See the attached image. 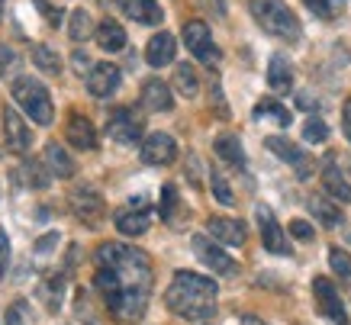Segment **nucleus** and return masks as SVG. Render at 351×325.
<instances>
[{
  "mask_svg": "<svg viewBox=\"0 0 351 325\" xmlns=\"http://www.w3.org/2000/svg\"><path fill=\"white\" fill-rule=\"evenodd\" d=\"M94 283L113 319L138 322L152 296V264L145 252H138L132 245L107 241L97 248Z\"/></svg>",
  "mask_w": 351,
  "mask_h": 325,
  "instance_id": "obj_1",
  "label": "nucleus"
},
{
  "mask_svg": "<svg viewBox=\"0 0 351 325\" xmlns=\"http://www.w3.org/2000/svg\"><path fill=\"white\" fill-rule=\"evenodd\" d=\"M216 293H219L216 280L193 271H178L165 290V306L181 319L200 322V319H210L216 313Z\"/></svg>",
  "mask_w": 351,
  "mask_h": 325,
  "instance_id": "obj_2",
  "label": "nucleus"
},
{
  "mask_svg": "<svg viewBox=\"0 0 351 325\" xmlns=\"http://www.w3.org/2000/svg\"><path fill=\"white\" fill-rule=\"evenodd\" d=\"M252 16L267 36H274L280 43H297L303 36V26H300L297 13L290 10L284 0H252Z\"/></svg>",
  "mask_w": 351,
  "mask_h": 325,
  "instance_id": "obj_3",
  "label": "nucleus"
},
{
  "mask_svg": "<svg viewBox=\"0 0 351 325\" xmlns=\"http://www.w3.org/2000/svg\"><path fill=\"white\" fill-rule=\"evenodd\" d=\"M13 100L29 113L32 123H39V126H49L55 119V110H52V94H49V87L43 81H36L29 74H23L13 81Z\"/></svg>",
  "mask_w": 351,
  "mask_h": 325,
  "instance_id": "obj_4",
  "label": "nucleus"
},
{
  "mask_svg": "<svg viewBox=\"0 0 351 325\" xmlns=\"http://www.w3.org/2000/svg\"><path fill=\"white\" fill-rule=\"evenodd\" d=\"M184 45L191 49V55L197 58V62H203L206 68H216L219 64V49H216L213 36H210V26L203 20H191L187 26H184Z\"/></svg>",
  "mask_w": 351,
  "mask_h": 325,
  "instance_id": "obj_5",
  "label": "nucleus"
},
{
  "mask_svg": "<svg viewBox=\"0 0 351 325\" xmlns=\"http://www.w3.org/2000/svg\"><path fill=\"white\" fill-rule=\"evenodd\" d=\"M71 210L84 226H100L104 213H107V203L100 197V190L90 187V184H77L71 190Z\"/></svg>",
  "mask_w": 351,
  "mask_h": 325,
  "instance_id": "obj_6",
  "label": "nucleus"
},
{
  "mask_svg": "<svg viewBox=\"0 0 351 325\" xmlns=\"http://www.w3.org/2000/svg\"><path fill=\"white\" fill-rule=\"evenodd\" d=\"M142 129H145L142 113L132 110V106H119V110H113L110 119H107V136L117 139V142H123V145L138 142V139H142Z\"/></svg>",
  "mask_w": 351,
  "mask_h": 325,
  "instance_id": "obj_7",
  "label": "nucleus"
},
{
  "mask_svg": "<svg viewBox=\"0 0 351 325\" xmlns=\"http://www.w3.org/2000/svg\"><path fill=\"white\" fill-rule=\"evenodd\" d=\"M313 296H316V309H319L326 319H332L335 325H348V313H345V303H341L339 290L329 277H313Z\"/></svg>",
  "mask_w": 351,
  "mask_h": 325,
  "instance_id": "obj_8",
  "label": "nucleus"
},
{
  "mask_svg": "<svg viewBox=\"0 0 351 325\" xmlns=\"http://www.w3.org/2000/svg\"><path fill=\"white\" fill-rule=\"evenodd\" d=\"M0 123H3V139H7V145H10V152H16V155H26L32 145V132L29 126L23 123V116L13 110L10 104L0 110Z\"/></svg>",
  "mask_w": 351,
  "mask_h": 325,
  "instance_id": "obj_9",
  "label": "nucleus"
},
{
  "mask_svg": "<svg viewBox=\"0 0 351 325\" xmlns=\"http://www.w3.org/2000/svg\"><path fill=\"white\" fill-rule=\"evenodd\" d=\"M258 216V229H261V241H265V248L271 254H290V245H287V235L280 229V222L274 219V213L267 210L265 203L255 210Z\"/></svg>",
  "mask_w": 351,
  "mask_h": 325,
  "instance_id": "obj_10",
  "label": "nucleus"
},
{
  "mask_svg": "<svg viewBox=\"0 0 351 325\" xmlns=\"http://www.w3.org/2000/svg\"><path fill=\"white\" fill-rule=\"evenodd\" d=\"M174 158H178V142H174L168 132H152V136L142 142V161H145V165L165 168Z\"/></svg>",
  "mask_w": 351,
  "mask_h": 325,
  "instance_id": "obj_11",
  "label": "nucleus"
},
{
  "mask_svg": "<svg viewBox=\"0 0 351 325\" xmlns=\"http://www.w3.org/2000/svg\"><path fill=\"white\" fill-rule=\"evenodd\" d=\"M193 252H197V258H200V261L206 264L213 274H235V271H239V264H235L232 258L219 248V245H213V241L203 239V235H197V239H193Z\"/></svg>",
  "mask_w": 351,
  "mask_h": 325,
  "instance_id": "obj_12",
  "label": "nucleus"
},
{
  "mask_svg": "<svg viewBox=\"0 0 351 325\" xmlns=\"http://www.w3.org/2000/svg\"><path fill=\"white\" fill-rule=\"evenodd\" d=\"M149 226H152V213H149V206H145L142 197L132 200V206L117 216V229L123 232V235H132V239H136V235H145Z\"/></svg>",
  "mask_w": 351,
  "mask_h": 325,
  "instance_id": "obj_13",
  "label": "nucleus"
},
{
  "mask_svg": "<svg viewBox=\"0 0 351 325\" xmlns=\"http://www.w3.org/2000/svg\"><path fill=\"white\" fill-rule=\"evenodd\" d=\"M84 81H87V91L94 97H113L119 87V68L117 64H107V62L94 64L90 74H84Z\"/></svg>",
  "mask_w": 351,
  "mask_h": 325,
  "instance_id": "obj_14",
  "label": "nucleus"
},
{
  "mask_svg": "<svg viewBox=\"0 0 351 325\" xmlns=\"http://www.w3.org/2000/svg\"><path fill=\"white\" fill-rule=\"evenodd\" d=\"M265 145L271 148L280 161L293 165V168L300 171V178H309V158H306V152H303L300 145H293V142H290V139H284V136H267Z\"/></svg>",
  "mask_w": 351,
  "mask_h": 325,
  "instance_id": "obj_15",
  "label": "nucleus"
},
{
  "mask_svg": "<svg viewBox=\"0 0 351 325\" xmlns=\"http://www.w3.org/2000/svg\"><path fill=\"white\" fill-rule=\"evenodd\" d=\"M174 52H178V39L171 32H155L145 45V62L152 68H165V64L174 62Z\"/></svg>",
  "mask_w": 351,
  "mask_h": 325,
  "instance_id": "obj_16",
  "label": "nucleus"
},
{
  "mask_svg": "<svg viewBox=\"0 0 351 325\" xmlns=\"http://www.w3.org/2000/svg\"><path fill=\"white\" fill-rule=\"evenodd\" d=\"M206 229H210V235H213L216 241H223V245H245V226L239 219H229V216H210L206 219Z\"/></svg>",
  "mask_w": 351,
  "mask_h": 325,
  "instance_id": "obj_17",
  "label": "nucleus"
},
{
  "mask_svg": "<svg viewBox=\"0 0 351 325\" xmlns=\"http://www.w3.org/2000/svg\"><path fill=\"white\" fill-rule=\"evenodd\" d=\"M64 136H68V142H71L77 152H90V148H97L94 126H90V119H87V116H81V113H71V116H68Z\"/></svg>",
  "mask_w": 351,
  "mask_h": 325,
  "instance_id": "obj_18",
  "label": "nucleus"
},
{
  "mask_svg": "<svg viewBox=\"0 0 351 325\" xmlns=\"http://www.w3.org/2000/svg\"><path fill=\"white\" fill-rule=\"evenodd\" d=\"M142 106L152 110V113H168L174 110V100H171V87L158 77H149L145 84H142Z\"/></svg>",
  "mask_w": 351,
  "mask_h": 325,
  "instance_id": "obj_19",
  "label": "nucleus"
},
{
  "mask_svg": "<svg viewBox=\"0 0 351 325\" xmlns=\"http://www.w3.org/2000/svg\"><path fill=\"white\" fill-rule=\"evenodd\" d=\"M267 87L274 91V94H287L290 87H293V64L287 62V55H271V62H267Z\"/></svg>",
  "mask_w": 351,
  "mask_h": 325,
  "instance_id": "obj_20",
  "label": "nucleus"
},
{
  "mask_svg": "<svg viewBox=\"0 0 351 325\" xmlns=\"http://www.w3.org/2000/svg\"><path fill=\"white\" fill-rule=\"evenodd\" d=\"M322 187H326V193H329L335 203H351V184L345 180V174L339 171V165H335L332 158L322 165Z\"/></svg>",
  "mask_w": 351,
  "mask_h": 325,
  "instance_id": "obj_21",
  "label": "nucleus"
},
{
  "mask_svg": "<svg viewBox=\"0 0 351 325\" xmlns=\"http://www.w3.org/2000/svg\"><path fill=\"white\" fill-rule=\"evenodd\" d=\"M119 7H123V13H126L129 20L142 23V26H155V23H161V7L158 0H117Z\"/></svg>",
  "mask_w": 351,
  "mask_h": 325,
  "instance_id": "obj_22",
  "label": "nucleus"
},
{
  "mask_svg": "<svg viewBox=\"0 0 351 325\" xmlns=\"http://www.w3.org/2000/svg\"><path fill=\"white\" fill-rule=\"evenodd\" d=\"M45 168H49V178H75V158L62 145L49 142L45 145Z\"/></svg>",
  "mask_w": 351,
  "mask_h": 325,
  "instance_id": "obj_23",
  "label": "nucleus"
},
{
  "mask_svg": "<svg viewBox=\"0 0 351 325\" xmlns=\"http://www.w3.org/2000/svg\"><path fill=\"white\" fill-rule=\"evenodd\" d=\"M97 45L104 52H123L126 49V29L117 20H104L97 23Z\"/></svg>",
  "mask_w": 351,
  "mask_h": 325,
  "instance_id": "obj_24",
  "label": "nucleus"
},
{
  "mask_svg": "<svg viewBox=\"0 0 351 325\" xmlns=\"http://www.w3.org/2000/svg\"><path fill=\"white\" fill-rule=\"evenodd\" d=\"M213 152L223 158L226 165H232V168H245V152H242V139L235 136V132H223V136H216L213 142Z\"/></svg>",
  "mask_w": 351,
  "mask_h": 325,
  "instance_id": "obj_25",
  "label": "nucleus"
},
{
  "mask_svg": "<svg viewBox=\"0 0 351 325\" xmlns=\"http://www.w3.org/2000/svg\"><path fill=\"white\" fill-rule=\"evenodd\" d=\"M90 36H97L94 16H90L84 7L71 10V16H68V39H71V43H84V39H90Z\"/></svg>",
  "mask_w": 351,
  "mask_h": 325,
  "instance_id": "obj_26",
  "label": "nucleus"
},
{
  "mask_svg": "<svg viewBox=\"0 0 351 325\" xmlns=\"http://www.w3.org/2000/svg\"><path fill=\"white\" fill-rule=\"evenodd\" d=\"M306 206H309V213H313V216H316V219L326 226V229H335V226H341L339 203H332V200H326V197H313Z\"/></svg>",
  "mask_w": 351,
  "mask_h": 325,
  "instance_id": "obj_27",
  "label": "nucleus"
},
{
  "mask_svg": "<svg viewBox=\"0 0 351 325\" xmlns=\"http://www.w3.org/2000/svg\"><path fill=\"white\" fill-rule=\"evenodd\" d=\"M252 116L261 119V123L267 119V123H274V126H290V110H284L277 100H261V104H255Z\"/></svg>",
  "mask_w": 351,
  "mask_h": 325,
  "instance_id": "obj_28",
  "label": "nucleus"
},
{
  "mask_svg": "<svg viewBox=\"0 0 351 325\" xmlns=\"http://www.w3.org/2000/svg\"><path fill=\"white\" fill-rule=\"evenodd\" d=\"M174 87H178V94H184V97H197V91H200L197 68H193V64H178V68H174Z\"/></svg>",
  "mask_w": 351,
  "mask_h": 325,
  "instance_id": "obj_29",
  "label": "nucleus"
},
{
  "mask_svg": "<svg viewBox=\"0 0 351 325\" xmlns=\"http://www.w3.org/2000/svg\"><path fill=\"white\" fill-rule=\"evenodd\" d=\"M32 64L45 74H58L62 71V58L55 55V49L49 45H32Z\"/></svg>",
  "mask_w": 351,
  "mask_h": 325,
  "instance_id": "obj_30",
  "label": "nucleus"
},
{
  "mask_svg": "<svg viewBox=\"0 0 351 325\" xmlns=\"http://www.w3.org/2000/svg\"><path fill=\"white\" fill-rule=\"evenodd\" d=\"M303 3L319 20H339L341 13H345V0H303Z\"/></svg>",
  "mask_w": 351,
  "mask_h": 325,
  "instance_id": "obj_31",
  "label": "nucleus"
},
{
  "mask_svg": "<svg viewBox=\"0 0 351 325\" xmlns=\"http://www.w3.org/2000/svg\"><path fill=\"white\" fill-rule=\"evenodd\" d=\"M329 264H332V271L339 274V280L351 283V254L345 252V248H329Z\"/></svg>",
  "mask_w": 351,
  "mask_h": 325,
  "instance_id": "obj_32",
  "label": "nucleus"
},
{
  "mask_svg": "<svg viewBox=\"0 0 351 325\" xmlns=\"http://www.w3.org/2000/svg\"><path fill=\"white\" fill-rule=\"evenodd\" d=\"M210 187H213V197L223 203V206H235V193L229 187V180L219 174V171H210Z\"/></svg>",
  "mask_w": 351,
  "mask_h": 325,
  "instance_id": "obj_33",
  "label": "nucleus"
},
{
  "mask_svg": "<svg viewBox=\"0 0 351 325\" xmlns=\"http://www.w3.org/2000/svg\"><path fill=\"white\" fill-rule=\"evenodd\" d=\"M303 139H306V142H313V145H319V142H326V139H329V126L322 123L319 116H309L306 123H303Z\"/></svg>",
  "mask_w": 351,
  "mask_h": 325,
  "instance_id": "obj_34",
  "label": "nucleus"
},
{
  "mask_svg": "<svg viewBox=\"0 0 351 325\" xmlns=\"http://www.w3.org/2000/svg\"><path fill=\"white\" fill-rule=\"evenodd\" d=\"M3 325H32L29 303H26V300H16V303L7 309V315H3Z\"/></svg>",
  "mask_w": 351,
  "mask_h": 325,
  "instance_id": "obj_35",
  "label": "nucleus"
},
{
  "mask_svg": "<svg viewBox=\"0 0 351 325\" xmlns=\"http://www.w3.org/2000/svg\"><path fill=\"white\" fill-rule=\"evenodd\" d=\"M16 68H20V55H16V49L0 43V77H10Z\"/></svg>",
  "mask_w": 351,
  "mask_h": 325,
  "instance_id": "obj_36",
  "label": "nucleus"
},
{
  "mask_svg": "<svg viewBox=\"0 0 351 325\" xmlns=\"http://www.w3.org/2000/svg\"><path fill=\"white\" fill-rule=\"evenodd\" d=\"M174 210H178V190L168 184V187L161 190V219L171 222L174 219Z\"/></svg>",
  "mask_w": 351,
  "mask_h": 325,
  "instance_id": "obj_37",
  "label": "nucleus"
},
{
  "mask_svg": "<svg viewBox=\"0 0 351 325\" xmlns=\"http://www.w3.org/2000/svg\"><path fill=\"white\" fill-rule=\"evenodd\" d=\"M290 235H293L297 241H313V235H316V232H313V226H309L306 219H293V222H290Z\"/></svg>",
  "mask_w": 351,
  "mask_h": 325,
  "instance_id": "obj_38",
  "label": "nucleus"
},
{
  "mask_svg": "<svg viewBox=\"0 0 351 325\" xmlns=\"http://www.w3.org/2000/svg\"><path fill=\"white\" fill-rule=\"evenodd\" d=\"M7 267H10V239H7V232L0 229V280H3Z\"/></svg>",
  "mask_w": 351,
  "mask_h": 325,
  "instance_id": "obj_39",
  "label": "nucleus"
},
{
  "mask_svg": "<svg viewBox=\"0 0 351 325\" xmlns=\"http://www.w3.org/2000/svg\"><path fill=\"white\" fill-rule=\"evenodd\" d=\"M23 174H26V184H29V187H45V184H49L45 171L39 168V165H29V168L23 171Z\"/></svg>",
  "mask_w": 351,
  "mask_h": 325,
  "instance_id": "obj_40",
  "label": "nucleus"
},
{
  "mask_svg": "<svg viewBox=\"0 0 351 325\" xmlns=\"http://www.w3.org/2000/svg\"><path fill=\"white\" fill-rule=\"evenodd\" d=\"M341 129H345V136L351 142V97L345 100V110H341Z\"/></svg>",
  "mask_w": 351,
  "mask_h": 325,
  "instance_id": "obj_41",
  "label": "nucleus"
},
{
  "mask_svg": "<svg viewBox=\"0 0 351 325\" xmlns=\"http://www.w3.org/2000/svg\"><path fill=\"white\" fill-rule=\"evenodd\" d=\"M213 106L226 116V104H223V94H219V81H213Z\"/></svg>",
  "mask_w": 351,
  "mask_h": 325,
  "instance_id": "obj_42",
  "label": "nucleus"
},
{
  "mask_svg": "<svg viewBox=\"0 0 351 325\" xmlns=\"http://www.w3.org/2000/svg\"><path fill=\"white\" fill-rule=\"evenodd\" d=\"M75 68H77V71H81V68H87V74H90V68H94V64L87 62L84 52H75Z\"/></svg>",
  "mask_w": 351,
  "mask_h": 325,
  "instance_id": "obj_43",
  "label": "nucleus"
},
{
  "mask_svg": "<svg viewBox=\"0 0 351 325\" xmlns=\"http://www.w3.org/2000/svg\"><path fill=\"white\" fill-rule=\"evenodd\" d=\"M300 106H303V110H316V100H313V97L309 94H300V100H297Z\"/></svg>",
  "mask_w": 351,
  "mask_h": 325,
  "instance_id": "obj_44",
  "label": "nucleus"
},
{
  "mask_svg": "<svg viewBox=\"0 0 351 325\" xmlns=\"http://www.w3.org/2000/svg\"><path fill=\"white\" fill-rule=\"evenodd\" d=\"M239 325H265V322H261V319H255V315H245Z\"/></svg>",
  "mask_w": 351,
  "mask_h": 325,
  "instance_id": "obj_45",
  "label": "nucleus"
},
{
  "mask_svg": "<svg viewBox=\"0 0 351 325\" xmlns=\"http://www.w3.org/2000/svg\"><path fill=\"white\" fill-rule=\"evenodd\" d=\"M3 7H7V0H0V16H3Z\"/></svg>",
  "mask_w": 351,
  "mask_h": 325,
  "instance_id": "obj_46",
  "label": "nucleus"
}]
</instances>
